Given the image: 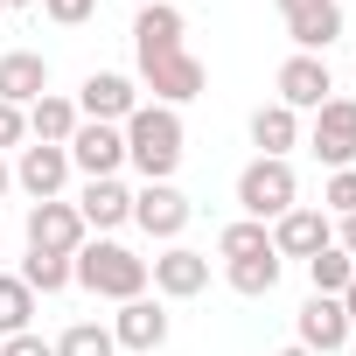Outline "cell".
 Returning <instances> with one entry per match:
<instances>
[{
  "mask_svg": "<svg viewBox=\"0 0 356 356\" xmlns=\"http://www.w3.org/2000/svg\"><path fill=\"white\" fill-rule=\"evenodd\" d=\"M29 321H35V293L22 286V273H0V342L29 335Z\"/></svg>",
  "mask_w": 356,
  "mask_h": 356,
  "instance_id": "obj_24",
  "label": "cell"
},
{
  "mask_svg": "<svg viewBox=\"0 0 356 356\" xmlns=\"http://www.w3.org/2000/svg\"><path fill=\"white\" fill-rule=\"evenodd\" d=\"M349 356H356V335H349Z\"/></svg>",
  "mask_w": 356,
  "mask_h": 356,
  "instance_id": "obj_38",
  "label": "cell"
},
{
  "mask_svg": "<svg viewBox=\"0 0 356 356\" xmlns=\"http://www.w3.org/2000/svg\"><path fill=\"white\" fill-rule=\"evenodd\" d=\"M22 140H29V112L22 105H0V154H8V147L22 154Z\"/></svg>",
  "mask_w": 356,
  "mask_h": 356,
  "instance_id": "obj_30",
  "label": "cell"
},
{
  "mask_svg": "<svg viewBox=\"0 0 356 356\" xmlns=\"http://www.w3.org/2000/svg\"><path fill=\"white\" fill-rule=\"evenodd\" d=\"M280 22L300 56H321L328 42H342V0H280Z\"/></svg>",
  "mask_w": 356,
  "mask_h": 356,
  "instance_id": "obj_7",
  "label": "cell"
},
{
  "mask_svg": "<svg viewBox=\"0 0 356 356\" xmlns=\"http://www.w3.org/2000/svg\"><path fill=\"white\" fill-rule=\"evenodd\" d=\"M280 266H286L280 252H259V259H231V266H224V280H231L245 300H266V293L280 286Z\"/></svg>",
  "mask_w": 356,
  "mask_h": 356,
  "instance_id": "obj_22",
  "label": "cell"
},
{
  "mask_svg": "<svg viewBox=\"0 0 356 356\" xmlns=\"http://www.w3.org/2000/svg\"><path fill=\"white\" fill-rule=\"evenodd\" d=\"M0 356H56V342H42V335L29 328V335H8V342H0Z\"/></svg>",
  "mask_w": 356,
  "mask_h": 356,
  "instance_id": "obj_31",
  "label": "cell"
},
{
  "mask_svg": "<svg viewBox=\"0 0 356 356\" xmlns=\"http://www.w3.org/2000/svg\"><path fill=\"white\" fill-rule=\"evenodd\" d=\"M126 133V161L147 175V182H175V168H182V112L175 105H133V119L119 126Z\"/></svg>",
  "mask_w": 356,
  "mask_h": 356,
  "instance_id": "obj_1",
  "label": "cell"
},
{
  "mask_svg": "<svg viewBox=\"0 0 356 356\" xmlns=\"http://www.w3.org/2000/svg\"><path fill=\"white\" fill-rule=\"evenodd\" d=\"M252 147H259L266 161H286V154L300 147V112H286L280 98L259 105V112H252Z\"/></svg>",
  "mask_w": 356,
  "mask_h": 356,
  "instance_id": "obj_21",
  "label": "cell"
},
{
  "mask_svg": "<svg viewBox=\"0 0 356 356\" xmlns=\"http://www.w3.org/2000/svg\"><path fill=\"white\" fill-rule=\"evenodd\" d=\"M189 217H196V210H189V196L175 189V182H140V189H133V224H140L147 238H161V245L182 238Z\"/></svg>",
  "mask_w": 356,
  "mask_h": 356,
  "instance_id": "obj_5",
  "label": "cell"
},
{
  "mask_svg": "<svg viewBox=\"0 0 356 356\" xmlns=\"http://www.w3.org/2000/svg\"><path fill=\"white\" fill-rule=\"evenodd\" d=\"M70 280L98 300H140L147 293V259L126 252L119 238H84L77 259H70Z\"/></svg>",
  "mask_w": 356,
  "mask_h": 356,
  "instance_id": "obj_2",
  "label": "cell"
},
{
  "mask_svg": "<svg viewBox=\"0 0 356 356\" xmlns=\"http://www.w3.org/2000/svg\"><path fill=\"white\" fill-rule=\"evenodd\" d=\"M307 147H314V161H328V175L356 168V98H328L307 126Z\"/></svg>",
  "mask_w": 356,
  "mask_h": 356,
  "instance_id": "obj_6",
  "label": "cell"
},
{
  "mask_svg": "<svg viewBox=\"0 0 356 356\" xmlns=\"http://www.w3.org/2000/svg\"><path fill=\"white\" fill-rule=\"evenodd\" d=\"M8 189H15V168H8V161H0V196H8Z\"/></svg>",
  "mask_w": 356,
  "mask_h": 356,
  "instance_id": "obj_34",
  "label": "cell"
},
{
  "mask_svg": "<svg viewBox=\"0 0 356 356\" xmlns=\"http://www.w3.org/2000/svg\"><path fill=\"white\" fill-rule=\"evenodd\" d=\"M217 252H224V259H259V252H273V231H266V224H252V217H238V224H224Z\"/></svg>",
  "mask_w": 356,
  "mask_h": 356,
  "instance_id": "obj_27",
  "label": "cell"
},
{
  "mask_svg": "<svg viewBox=\"0 0 356 356\" xmlns=\"http://www.w3.org/2000/svg\"><path fill=\"white\" fill-rule=\"evenodd\" d=\"M321 210H328V217H356V168H335V175H328Z\"/></svg>",
  "mask_w": 356,
  "mask_h": 356,
  "instance_id": "obj_28",
  "label": "cell"
},
{
  "mask_svg": "<svg viewBox=\"0 0 356 356\" xmlns=\"http://www.w3.org/2000/svg\"><path fill=\"white\" fill-rule=\"evenodd\" d=\"M293 335H300V349L307 356H335V349H349V314H342V300H328V293H307V307L293 314Z\"/></svg>",
  "mask_w": 356,
  "mask_h": 356,
  "instance_id": "obj_13",
  "label": "cell"
},
{
  "mask_svg": "<svg viewBox=\"0 0 356 356\" xmlns=\"http://www.w3.org/2000/svg\"><path fill=\"white\" fill-rule=\"evenodd\" d=\"M22 286H29V293H63V286H77V280H70V259H63V252H29V259H22Z\"/></svg>",
  "mask_w": 356,
  "mask_h": 356,
  "instance_id": "obj_25",
  "label": "cell"
},
{
  "mask_svg": "<svg viewBox=\"0 0 356 356\" xmlns=\"http://www.w3.org/2000/svg\"><path fill=\"white\" fill-rule=\"evenodd\" d=\"M273 356H307V349H300V342H286V349H273Z\"/></svg>",
  "mask_w": 356,
  "mask_h": 356,
  "instance_id": "obj_35",
  "label": "cell"
},
{
  "mask_svg": "<svg viewBox=\"0 0 356 356\" xmlns=\"http://www.w3.org/2000/svg\"><path fill=\"white\" fill-rule=\"evenodd\" d=\"M77 217H84V231H119V224H133V189L119 182V175H105V182H84Z\"/></svg>",
  "mask_w": 356,
  "mask_h": 356,
  "instance_id": "obj_19",
  "label": "cell"
},
{
  "mask_svg": "<svg viewBox=\"0 0 356 356\" xmlns=\"http://www.w3.org/2000/svg\"><path fill=\"white\" fill-rule=\"evenodd\" d=\"M273 84H280V105H286V112H321V105L335 98L328 63H321V56H300V49L280 63V77H273Z\"/></svg>",
  "mask_w": 356,
  "mask_h": 356,
  "instance_id": "obj_10",
  "label": "cell"
},
{
  "mask_svg": "<svg viewBox=\"0 0 356 356\" xmlns=\"http://www.w3.org/2000/svg\"><path fill=\"white\" fill-rule=\"evenodd\" d=\"M70 168H84V182H105V175H119V168H126V133L84 119V126L70 133Z\"/></svg>",
  "mask_w": 356,
  "mask_h": 356,
  "instance_id": "obj_14",
  "label": "cell"
},
{
  "mask_svg": "<svg viewBox=\"0 0 356 356\" xmlns=\"http://www.w3.org/2000/svg\"><path fill=\"white\" fill-rule=\"evenodd\" d=\"M300 203V182H293V161H245V175H238V210L252 217V224H280L286 210Z\"/></svg>",
  "mask_w": 356,
  "mask_h": 356,
  "instance_id": "obj_3",
  "label": "cell"
},
{
  "mask_svg": "<svg viewBox=\"0 0 356 356\" xmlns=\"http://www.w3.org/2000/svg\"><path fill=\"white\" fill-rule=\"evenodd\" d=\"M335 245H342V252H349V266H356V217H342V224H335Z\"/></svg>",
  "mask_w": 356,
  "mask_h": 356,
  "instance_id": "obj_32",
  "label": "cell"
},
{
  "mask_svg": "<svg viewBox=\"0 0 356 356\" xmlns=\"http://www.w3.org/2000/svg\"><path fill=\"white\" fill-rule=\"evenodd\" d=\"M147 286H154V300H196L210 286V259L189 245H168L161 259H147Z\"/></svg>",
  "mask_w": 356,
  "mask_h": 356,
  "instance_id": "obj_8",
  "label": "cell"
},
{
  "mask_svg": "<svg viewBox=\"0 0 356 356\" xmlns=\"http://www.w3.org/2000/svg\"><path fill=\"white\" fill-rule=\"evenodd\" d=\"M133 105H140V84H133V77H119V70H91V77L77 84V119L126 126V119H133Z\"/></svg>",
  "mask_w": 356,
  "mask_h": 356,
  "instance_id": "obj_9",
  "label": "cell"
},
{
  "mask_svg": "<svg viewBox=\"0 0 356 356\" xmlns=\"http://www.w3.org/2000/svg\"><path fill=\"white\" fill-rule=\"evenodd\" d=\"M182 35H189V22H182L175 0H154V8L133 15V56H140V63H154V56H168V49H189Z\"/></svg>",
  "mask_w": 356,
  "mask_h": 356,
  "instance_id": "obj_17",
  "label": "cell"
},
{
  "mask_svg": "<svg viewBox=\"0 0 356 356\" xmlns=\"http://www.w3.org/2000/svg\"><path fill=\"white\" fill-rule=\"evenodd\" d=\"M356 280V266H349V252L342 245H321L314 259H307V286L314 293H328V300H342V286Z\"/></svg>",
  "mask_w": 356,
  "mask_h": 356,
  "instance_id": "obj_23",
  "label": "cell"
},
{
  "mask_svg": "<svg viewBox=\"0 0 356 356\" xmlns=\"http://www.w3.org/2000/svg\"><path fill=\"white\" fill-rule=\"evenodd\" d=\"M0 15H8V8H0Z\"/></svg>",
  "mask_w": 356,
  "mask_h": 356,
  "instance_id": "obj_39",
  "label": "cell"
},
{
  "mask_svg": "<svg viewBox=\"0 0 356 356\" xmlns=\"http://www.w3.org/2000/svg\"><path fill=\"white\" fill-rule=\"evenodd\" d=\"M133 8H154V0H133Z\"/></svg>",
  "mask_w": 356,
  "mask_h": 356,
  "instance_id": "obj_37",
  "label": "cell"
},
{
  "mask_svg": "<svg viewBox=\"0 0 356 356\" xmlns=\"http://www.w3.org/2000/svg\"><path fill=\"white\" fill-rule=\"evenodd\" d=\"M140 84L154 91V105H175V112H182L189 98H203L210 70H203V56H189V49H168V56L140 63Z\"/></svg>",
  "mask_w": 356,
  "mask_h": 356,
  "instance_id": "obj_4",
  "label": "cell"
},
{
  "mask_svg": "<svg viewBox=\"0 0 356 356\" xmlns=\"http://www.w3.org/2000/svg\"><path fill=\"white\" fill-rule=\"evenodd\" d=\"M56 356H119V342H112L105 321H70L56 335Z\"/></svg>",
  "mask_w": 356,
  "mask_h": 356,
  "instance_id": "obj_26",
  "label": "cell"
},
{
  "mask_svg": "<svg viewBox=\"0 0 356 356\" xmlns=\"http://www.w3.org/2000/svg\"><path fill=\"white\" fill-rule=\"evenodd\" d=\"M49 91V56H35V49H8L0 56V105H35Z\"/></svg>",
  "mask_w": 356,
  "mask_h": 356,
  "instance_id": "obj_18",
  "label": "cell"
},
{
  "mask_svg": "<svg viewBox=\"0 0 356 356\" xmlns=\"http://www.w3.org/2000/svg\"><path fill=\"white\" fill-rule=\"evenodd\" d=\"M42 15H49L56 29H84V22L98 15V0H42Z\"/></svg>",
  "mask_w": 356,
  "mask_h": 356,
  "instance_id": "obj_29",
  "label": "cell"
},
{
  "mask_svg": "<svg viewBox=\"0 0 356 356\" xmlns=\"http://www.w3.org/2000/svg\"><path fill=\"white\" fill-rule=\"evenodd\" d=\"M63 182H70V147H22L15 154V189H29L35 203H56L63 196Z\"/></svg>",
  "mask_w": 356,
  "mask_h": 356,
  "instance_id": "obj_16",
  "label": "cell"
},
{
  "mask_svg": "<svg viewBox=\"0 0 356 356\" xmlns=\"http://www.w3.org/2000/svg\"><path fill=\"white\" fill-rule=\"evenodd\" d=\"M105 328H112V342H119V349H133V356H154V349L168 342V307L140 293V300H119V314H112Z\"/></svg>",
  "mask_w": 356,
  "mask_h": 356,
  "instance_id": "obj_15",
  "label": "cell"
},
{
  "mask_svg": "<svg viewBox=\"0 0 356 356\" xmlns=\"http://www.w3.org/2000/svg\"><path fill=\"white\" fill-rule=\"evenodd\" d=\"M77 126H84L77 119V98H63V91H42L29 105V140H42V147H70Z\"/></svg>",
  "mask_w": 356,
  "mask_h": 356,
  "instance_id": "obj_20",
  "label": "cell"
},
{
  "mask_svg": "<svg viewBox=\"0 0 356 356\" xmlns=\"http://www.w3.org/2000/svg\"><path fill=\"white\" fill-rule=\"evenodd\" d=\"M0 8H42V0H0Z\"/></svg>",
  "mask_w": 356,
  "mask_h": 356,
  "instance_id": "obj_36",
  "label": "cell"
},
{
  "mask_svg": "<svg viewBox=\"0 0 356 356\" xmlns=\"http://www.w3.org/2000/svg\"><path fill=\"white\" fill-rule=\"evenodd\" d=\"M342 314H349V328H356V280L342 286Z\"/></svg>",
  "mask_w": 356,
  "mask_h": 356,
  "instance_id": "obj_33",
  "label": "cell"
},
{
  "mask_svg": "<svg viewBox=\"0 0 356 356\" xmlns=\"http://www.w3.org/2000/svg\"><path fill=\"white\" fill-rule=\"evenodd\" d=\"M266 231H273V252H280V259H300V266H307L321 245H335V224H328V210H314V203H293V210H286L280 224H266Z\"/></svg>",
  "mask_w": 356,
  "mask_h": 356,
  "instance_id": "obj_12",
  "label": "cell"
},
{
  "mask_svg": "<svg viewBox=\"0 0 356 356\" xmlns=\"http://www.w3.org/2000/svg\"><path fill=\"white\" fill-rule=\"evenodd\" d=\"M91 231H84V217H77V203H29V252H63V259H77V245H84Z\"/></svg>",
  "mask_w": 356,
  "mask_h": 356,
  "instance_id": "obj_11",
  "label": "cell"
}]
</instances>
